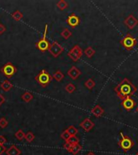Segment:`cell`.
Returning a JSON list of instances; mask_svg holds the SVG:
<instances>
[{"label": "cell", "instance_id": "cell-38", "mask_svg": "<svg viewBox=\"0 0 138 155\" xmlns=\"http://www.w3.org/2000/svg\"><path fill=\"white\" fill-rule=\"evenodd\" d=\"M137 112H138V107L137 108Z\"/></svg>", "mask_w": 138, "mask_h": 155}, {"label": "cell", "instance_id": "cell-19", "mask_svg": "<svg viewBox=\"0 0 138 155\" xmlns=\"http://www.w3.org/2000/svg\"><path fill=\"white\" fill-rule=\"evenodd\" d=\"M33 99V95L30 92H28V91L25 92L24 95H22V99L24 101L25 103H29L30 101L32 100Z\"/></svg>", "mask_w": 138, "mask_h": 155}, {"label": "cell", "instance_id": "cell-8", "mask_svg": "<svg viewBox=\"0 0 138 155\" xmlns=\"http://www.w3.org/2000/svg\"><path fill=\"white\" fill-rule=\"evenodd\" d=\"M121 104L125 110H126L127 112H130V111L134 109V108L137 105V103L131 96H128V97H126L122 100Z\"/></svg>", "mask_w": 138, "mask_h": 155}, {"label": "cell", "instance_id": "cell-15", "mask_svg": "<svg viewBox=\"0 0 138 155\" xmlns=\"http://www.w3.org/2000/svg\"><path fill=\"white\" fill-rule=\"evenodd\" d=\"M91 113L94 115L95 116L100 117L104 114V110H103V108L101 106H99V105H96V106H95L92 108Z\"/></svg>", "mask_w": 138, "mask_h": 155}, {"label": "cell", "instance_id": "cell-9", "mask_svg": "<svg viewBox=\"0 0 138 155\" xmlns=\"http://www.w3.org/2000/svg\"><path fill=\"white\" fill-rule=\"evenodd\" d=\"M124 24L129 29H133L134 27H136L138 25V19L133 16V14H131L125 19Z\"/></svg>", "mask_w": 138, "mask_h": 155}, {"label": "cell", "instance_id": "cell-21", "mask_svg": "<svg viewBox=\"0 0 138 155\" xmlns=\"http://www.w3.org/2000/svg\"><path fill=\"white\" fill-rule=\"evenodd\" d=\"M11 17H12L15 20L19 21V20H20V19L23 18V14L19 11H16L11 14Z\"/></svg>", "mask_w": 138, "mask_h": 155}, {"label": "cell", "instance_id": "cell-26", "mask_svg": "<svg viewBox=\"0 0 138 155\" xmlns=\"http://www.w3.org/2000/svg\"><path fill=\"white\" fill-rule=\"evenodd\" d=\"M65 89L68 93H70L71 94V93L74 92V90H76V87L73 83H68V84L65 86Z\"/></svg>", "mask_w": 138, "mask_h": 155}, {"label": "cell", "instance_id": "cell-36", "mask_svg": "<svg viewBox=\"0 0 138 155\" xmlns=\"http://www.w3.org/2000/svg\"><path fill=\"white\" fill-rule=\"evenodd\" d=\"M4 102H5V98H4V96H3L2 94H0V106H1Z\"/></svg>", "mask_w": 138, "mask_h": 155}, {"label": "cell", "instance_id": "cell-18", "mask_svg": "<svg viewBox=\"0 0 138 155\" xmlns=\"http://www.w3.org/2000/svg\"><path fill=\"white\" fill-rule=\"evenodd\" d=\"M64 77H65V75H64L60 70L56 71V72L53 74V78L56 81H57V82H61V81L64 79Z\"/></svg>", "mask_w": 138, "mask_h": 155}, {"label": "cell", "instance_id": "cell-17", "mask_svg": "<svg viewBox=\"0 0 138 155\" xmlns=\"http://www.w3.org/2000/svg\"><path fill=\"white\" fill-rule=\"evenodd\" d=\"M82 145H81L79 144H76V145H72V147H71L70 150V153H71V154H77L78 153L80 152L82 150Z\"/></svg>", "mask_w": 138, "mask_h": 155}, {"label": "cell", "instance_id": "cell-24", "mask_svg": "<svg viewBox=\"0 0 138 155\" xmlns=\"http://www.w3.org/2000/svg\"><path fill=\"white\" fill-rule=\"evenodd\" d=\"M57 7L60 10L63 11V10H65V8H67L68 7V3H66L65 1H64V0H61V1H59V2L57 3Z\"/></svg>", "mask_w": 138, "mask_h": 155}, {"label": "cell", "instance_id": "cell-11", "mask_svg": "<svg viewBox=\"0 0 138 155\" xmlns=\"http://www.w3.org/2000/svg\"><path fill=\"white\" fill-rule=\"evenodd\" d=\"M80 125V127L83 128L86 132H89V131H91L92 128H94L95 124L92 122L91 120V119L87 118V119H85L82 122L80 123V125Z\"/></svg>", "mask_w": 138, "mask_h": 155}, {"label": "cell", "instance_id": "cell-2", "mask_svg": "<svg viewBox=\"0 0 138 155\" xmlns=\"http://www.w3.org/2000/svg\"><path fill=\"white\" fill-rule=\"evenodd\" d=\"M120 136L121 138L118 142V145H119L124 152H128V150H130L134 145V142L132 139H130L129 137L125 134L123 133L122 132H120Z\"/></svg>", "mask_w": 138, "mask_h": 155}, {"label": "cell", "instance_id": "cell-5", "mask_svg": "<svg viewBox=\"0 0 138 155\" xmlns=\"http://www.w3.org/2000/svg\"><path fill=\"white\" fill-rule=\"evenodd\" d=\"M16 70H17L16 68V66L11 62L5 64L3 66V68L1 69V71L4 74V76L8 78V79H11L14 74L16 73Z\"/></svg>", "mask_w": 138, "mask_h": 155}, {"label": "cell", "instance_id": "cell-27", "mask_svg": "<svg viewBox=\"0 0 138 155\" xmlns=\"http://www.w3.org/2000/svg\"><path fill=\"white\" fill-rule=\"evenodd\" d=\"M66 142H68V143H70V144H71L72 145H73L79 144V139L76 136H71L70 137V139H69Z\"/></svg>", "mask_w": 138, "mask_h": 155}, {"label": "cell", "instance_id": "cell-4", "mask_svg": "<svg viewBox=\"0 0 138 155\" xmlns=\"http://www.w3.org/2000/svg\"><path fill=\"white\" fill-rule=\"evenodd\" d=\"M52 79L53 78H52L51 75L45 70H42L40 72V73L36 76V80L39 82V84H41V87H45L50 83Z\"/></svg>", "mask_w": 138, "mask_h": 155}, {"label": "cell", "instance_id": "cell-13", "mask_svg": "<svg viewBox=\"0 0 138 155\" xmlns=\"http://www.w3.org/2000/svg\"><path fill=\"white\" fill-rule=\"evenodd\" d=\"M68 75L73 80H76L80 75H81V71L79 70V69L76 66H72L69 71H68Z\"/></svg>", "mask_w": 138, "mask_h": 155}, {"label": "cell", "instance_id": "cell-6", "mask_svg": "<svg viewBox=\"0 0 138 155\" xmlns=\"http://www.w3.org/2000/svg\"><path fill=\"white\" fill-rule=\"evenodd\" d=\"M82 53H83L82 49L79 45H75L68 53V56L70 57L73 62H78L82 56Z\"/></svg>", "mask_w": 138, "mask_h": 155}, {"label": "cell", "instance_id": "cell-23", "mask_svg": "<svg viewBox=\"0 0 138 155\" xmlns=\"http://www.w3.org/2000/svg\"><path fill=\"white\" fill-rule=\"evenodd\" d=\"M95 81L91 79H88L87 82H85V87H87V88H88L89 90H91V89H93V88L95 87Z\"/></svg>", "mask_w": 138, "mask_h": 155}, {"label": "cell", "instance_id": "cell-35", "mask_svg": "<svg viewBox=\"0 0 138 155\" xmlns=\"http://www.w3.org/2000/svg\"><path fill=\"white\" fill-rule=\"evenodd\" d=\"M7 150H6V148L4 147V145H0V155H2L4 152H6Z\"/></svg>", "mask_w": 138, "mask_h": 155}, {"label": "cell", "instance_id": "cell-20", "mask_svg": "<svg viewBox=\"0 0 138 155\" xmlns=\"http://www.w3.org/2000/svg\"><path fill=\"white\" fill-rule=\"evenodd\" d=\"M84 53H85V55H86L88 58H91V57L95 55V50L93 49V48H91V47H88V48L84 51Z\"/></svg>", "mask_w": 138, "mask_h": 155}, {"label": "cell", "instance_id": "cell-14", "mask_svg": "<svg viewBox=\"0 0 138 155\" xmlns=\"http://www.w3.org/2000/svg\"><path fill=\"white\" fill-rule=\"evenodd\" d=\"M6 154H7V155H20L21 154V150H19L16 145H12L10 146L9 149L7 150Z\"/></svg>", "mask_w": 138, "mask_h": 155}, {"label": "cell", "instance_id": "cell-39", "mask_svg": "<svg viewBox=\"0 0 138 155\" xmlns=\"http://www.w3.org/2000/svg\"><path fill=\"white\" fill-rule=\"evenodd\" d=\"M136 155H138V153H137V154H136Z\"/></svg>", "mask_w": 138, "mask_h": 155}, {"label": "cell", "instance_id": "cell-3", "mask_svg": "<svg viewBox=\"0 0 138 155\" xmlns=\"http://www.w3.org/2000/svg\"><path fill=\"white\" fill-rule=\"evenodd\" d=\"M119 43L122 46L124 47L128 51H131L134 49V47L137 45V39L134 38L133 36L130 34H127L121 41H119Z\"/></svg>", "mask_w": 138, "mask_h": 155}, {"label": "cell", "instance_id": "cell-33", "mask_svg": "<svg viewBox=\"0 0 138 155\" xmlns=\"http://www.w3.org/2000/svg\"><path fill=\"white\" fill-rule=\"evenodd\" d=\"M5 31H6L5 25L3 24H0V35H2L3 33H5Z\"/></svg>", "mask_w": 138, "mask_h": 155}, {"label": "cell", "instance_id": "cell-34", "mask_svg": "<svg viewBox=\"0 0 138 155\" xmlns=\"http://www.w3.org/2000/svg\"><path fill=\"white\" fill-rule=\"evenodd\" d=\"M6 142H7V139L4 136H0V145H4Z\"/></svg>", "mask_w": 138, "mask_h": 155}, {"label": "cell", "instance_id": "cell-25", "mask_svg": "<svg viewBox=\"0 0 138 155\" xmlns=\"http://www.w3.org/2000/svg\"><path fill=\"white\" fill-rule=\"evenodd\" d=\"M24 138L28 143H31V142H33V140L35 139V135H34L32 132H28V133H27L25 134Z\"/></svg>", "mask_w": 138, "mask_h": 155}, {"label": "cell", "instance_id": "cell-31", "mask_svg": "<svg viewBox=\"0 0 138 155\" xmlns=\"http://www.w3.org/2000/svg\"><path fill=\"white\" fill-rule=\"evenodd\" d=\"M70 135L69 134V133L67 132V130H65L64 132H63L62 133V135H61V137L62 139H64L65 142H67L68 140L70 139Z\"/></svg>", "mask_w": 138, "mask_h": 155}, {"label": "cell", "instance_id": "cell-22", "mask_svg": "<svg viewBox=\"0 0 138 155\" xmlns=\"http://www.w3.org/2000/svg\"><path fill=\"white\" fill-rule=\"evenodd\" d=\"M61 35H62V36L63 38L67 40V39L70 38L71 36H72V33H71L70 31L69 30L68 28H65V29L62 32Z\"/></svg>", "mask_w": 138, "mask_h": 155}, {"label": "cell", "instance_id": "cell-32", "mask_svg": "<svg viewBox=\"0 0 138 155\" xmlns=\"http://www.w3.org/2000/svg\"><path fill=\"white\" fill-rule=\"evenodd\" d=\"M63 147H64V149H65V150H67L68 152H70L71 147H72V145L70 144V143H68V142H65V145H63Z\"/></svg>", "mask_w": 138, "mask_h": 155}, {"label": "cell", "instance_id": "cell-29", "mask_svg": "<svg viewBox=\"0 0 138 155\" xmlns=\"http://www.w3.org/2000/svg\"><path fill=\"white\" fill-rule=\"evenodd\" d=\"M15 136H16V137L19 141H22V140L25 137V134H24V133L21 130V129H19V131H17L16 133V134H15Z\"/></svg>", "mask_w": 138, "mask_h": 155}, {"label": "cell", "instance_id": "cell-28", "mask_svg": "<svg viewBox=\"0 0 138 155\" xmlns=\"http://www.w3.org/2000/svg\"><path fill=\"white\" fill-rule=\"evenodd\" d=\"M66 130H67V132L69 133V134H70V136H75L76 134L78 133V129H77L74 126H72V125L70 126Z\"/></svg>", "mask_w": 138, "mask_h": 155}, {"label": "cell", "instance_id": "cell-1", "mask_svg": "<svg viewBox=\"0 0 138 155\" xmlns=\"http://www.w3.org/2000/svg\"><path fill=\"white\" fill-rule=\"evenodd\" d=\"M137 88L133 82H130L128 79H124L116 87L114 88V90L122 100L128 96H132L137 91Z\"/></svg>", "mask_w": 138, "mask_h": 155}, {"label": "cell", "instance_id": "cell-16", "mask_svg": "<svg viewBox=\"0 0 138 155\" xmlns=\"http://www.w3.org/2000/svg\"><path fill=\"white\" fill-rule=\"evenodd\" d=\"M13 87V85L10 81L8 80H4L2 83H1V88L3 89L4 91H9L11 88Z\"/></svg>", "mask_w": 138, "mask_h": 155}, {"label": "cell", "instance_id": "cell-30", "mask_svg": "<svg viewBox=\"0 0 138 155\" xmlns=\"http://www.w3.org/2000/svg\"><path fill=\"white\" fill-rule=\"evenodd\" d=\"M8 125V121L6 120L4 117H2L0 119V127L2 128H5Z\"/></svg>", "mask_w": 138, "mask_h": 155}, {"label": "cell", "instance_id": "cell-12", "mask_svg": "<svg viewBox=\"0 0 138 155\" xmlns=\"http://www.w3.org/2000/svg\"><path fill=\"white\" fill-rule=\"evenodd\" d=\"M36 47L39 50H41L42 52H45L46 50H49V47H50V44L49 43V41H47L46 39H41L36 43Z\"/></svg>", "mask_w": 138, "mask_h": 155}, {"label": "cell", "instance_id": "cell-37", "mask_svg": "<svg viewBox=\"0 0 138 155\" xmlns=\"http://www.w3.org/2000/svg\"><path fill=\"white\" fill-rule=\"evenodd\" d=\"M86 155H95V154L93 152H88Z\"/></svg>", "mask_w": 138, "mask_h": 155}, {"label": "cell", "instance_id": "cell-10", "mask_svg": "<svg viewBox=\"0 0 138 155\" xmlns=\"http://www.w3.org/2000/svg\"><path fill=\"white\" fill-rule=\"evenodd\" d=\"M67 24L71 27H75L80 24V18L76 16L74 13H72L67 18Z\"/></svg>", "mask_w": 138, "mask_h": 155}, {"label": "cell", "instance_id": "cell-7", "mask_svg": "<svg viewBox=\"0 0 138 155\" xmlns=\"http://www.w3.org/2000/svg\"><path fill=\"white\" fill-rule=\"evenodd\" d=\"M49 51L53 57H57L63 51H64V48H63L59 43H57V41H53V42L50 44Z\"/></svg>", "mask_w": 138, "mask_h": 155}]
</instances>
